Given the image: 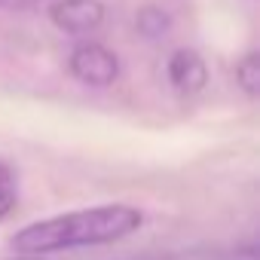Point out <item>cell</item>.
<instances>
[{"label": "cell", "mask_w": 260, "mask_h": 260, "mask_svg": "<svg viewBox=\"0 0 260 260\" xmlns=\"http://www.w3.org/2000/svg\"><path fill=\"white\" fill-rule=\"evenodd\" d=\"M141 223H144V217L132 205H98V208H83V211H68V214L37 220V223L19 230L10 239V245L19 254H52V251L125 239Z\"/></svg>", "instance_id": "1"}, {"label": "cell", "mask_w": 260, "mask_h": 260, "mask_svg": "<svg viewBox=\"0 0 260 260\" xmlns=\"http://www.w3.org/2000/svg\"><path fill=\"white\" fill-rule=\"evenodd\" d=\"M68 68L71 74L86 83V86H95V89H104V86H113L116 77H119V58L101 46V43H80L71 58H68Z\"/></svg>", "instance_id": "2"}, {"label": "cell", "mask_w": 260, "mask_h": 260, "mask_svg": "<svg viewBox=\"0 0 260 260\" xmlns=\"http://www.w3.org/2000/svg\"><path fill=\"white\" fill-rule=\"evenodd\" d=\"M49 19L64 34H92L104 22L101 0H55L49 7Z\"/></svg>", "instance_id": "3"}, {"label": "cell", "mask_w": 260, "mask_h": 260, "mask_svg": "<svg viewBox=\"0 0 260 260\" xmlns=\"http://www.w3.org/2000/svg\"><path fill=\"white\" fill-rule=\"evenodd\" d=\"M166 74H169V83H172L181 95H196V92H202L205 83H208V68H205L202 55L193 52V49H175V52L169 55Z\"/></svg>", "instance_id": "4"}, {"label": "cell", "mask_w": 260, "mask_h": 260, "mask_svg": "<svg viewBox=\"0 0 260 260\" xmlns=\"http://www.w3.org/2000/svg\"><path fill=\"white\" fill-rule=\"evenodd\" d=\"M135 28H138L141 37H147V40H159V37L169 34L172 19H169V13L159 10V7H144V10H138V16H135Z\"/></svg>", "instance_id": "5"}, {"label": "cell", "mask_w": 260, "mask_h": 260, "mask_svg": "<svg viewBox=\"0 0 260 260\" xmlns=\"http://www.w3.org/2000/svg\"><path fill=\"white\" fill-rule=\"evenodd\" d=\"M236 83L242 86V92L248 98H257V92H260V55L257 52H248L236 64Z\"/></svg>", "instance_id": "6"}, {"label": "cell", "mask_w": 260, "mask_h": 260, "mask_svg": "<svg viewBox=\"0 0 260 260\" xmlns=\"http://www.w3.org/2000/svg\"><path fill=\"white\" fill-rule=\"evenodd\" d=\"M16 205V178L13 172H4L0 175V220H4Z\"/></svg>", "instance_id": "7"}, {"label": "cell", "mask_w": 260, "mask_h": 260, "mask_svg": "<svg viewBox=\"0 0 260 260\" xmlns=\"http://www.w3.org/2000/svg\"><path fill=\"white\" fill-rule=\"evenodd\" d=\"M40 0H0V10H13V13H25V10H34Z\"/></svg>", "instance_id": "8"}, {"label": "cell", "mask_w": 260, "mask_h": 260, "mask_svg": "<svg viewBox=\"0 0 260 260\" xmlns=\"http://www.w3.org/2000/svg\"><path fill=\"white\" fill-rule=\"evenodd\" d=\"M233 260H257V245H254V242H248V245H242V248H236V254H233Z\"/></svg>", "instance_id": "9"}, {"label": "cell", "mask_w": 260, "mask_h": 260, "mask_svg": "<svg viewBox=\"0 0 260 260\" xmlns=\"http://www.w3.org/2000/svg\"><path fill=\"white\" fill-rule=\"evenodd\" d=\"M22 260H43V257H40V254H37V257H22Z\"/></svg>", "instance_id": "10"}, {"label": "cell", "mask_w": 260, "mask_h": 260, "mask_svg": "<svg viewBox=\"0 0 260 260\" xmlns=\"http://www.w3.org/2000/svg\"><path fill=\"white\" fill-rule=\"evenodd\" d=\"M4 172H10V169H7V166H4V162H0V175H4Z\"/></svg>", "instance_id": "11"}, {"label": "cell", "mask_w": 260, "mask_h": 260, "mask_svg": "<svg viewBox=\"0 0 260 260\" xmlns=\"http://www.w3.org/2000/svg\"><path fill=\"white\" fill-rule=\"evenodd\" d=\"M138 260H153V257H138ZM156 260H159V257H156Z\"/></svg>", "instance_id": "12"}]
</instances>
